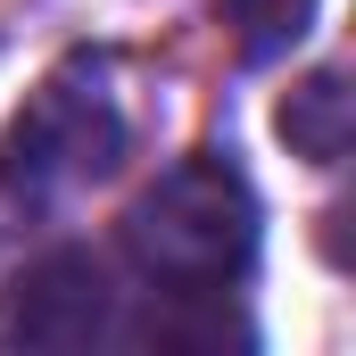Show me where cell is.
Masks as SVG:
<instances>
[{
  "instance_id": "obj_1",
  "label": "cell",
  "mask_w": 356,
  "mask_h": 356,
  "mask_svg": "<svg viewBox=\"0 0 356 356\" xmlns=\"http://www.w3.org/2000/svg\"><path fill=\"white\" fill-rule=\"evenodd\" d=\"M266 241V207L232 149H191L124 207V257L166 298H224L241 290Z\"/></svg>"
},
{
  "instance_id": "obj_2",
  "label": "cell",
  "mask_w": 356,
  "mask_h": 356,
  "mask_svg": "<svg viewBox=\"0 0 356 356\" xmlns=\"http://www.w3.org/2000/svg\"><path fill=\"white\" fill-rule=\"evenodd\" d=\"M116 158H124V108L108 91V67L99 58H67L25 99V116L8 124V141H0V191H17L25 207H42V199H67L83 182L116 175Z\"/></svg>"
},
{
  "instance_id": "obj_3",
  "label": "cell",
  "mask_w": 356,
  "mask_h": 356,
  "mask_svg": "<svg viewBox=\"0 0 356 356\" xmlns=\"http://www.w3.org/2000/svg\"><path fill=\"white\" fill-rule=\"evenodd\" d=\"M116 332V282L91 249H50L8 282L0 340L8 348H91Z\"/></svg>"
},
{
  "instance_id": "obj_4",
  "label": "cell",
  "mask_w": 356,
  "mask_h": 356,
  "mask_svg": "<svg viewBox=\"0 0 356 356\" xmlns=\"http://www.w3.org/2000/svg\"><path fill=\"white\" fill-rule=\"evenodd\" d=\"M273 133H282L307 166H340V158H348V133H356L348 75H307V83H290V99L273 108Z\"/></svg>"
},
{
  "instance_id": "obj_5",
  "label": "cell",
  "mask_w": 356,
  "mask_h": 356,
  "mask_svg": "<svg viewBox=\"0 0 356 356\" xmlns=\"http://www.w3.org/2000/svg\"><path fill=\"white\" fill-rule=\"evenodd\" d=\"M315 8H323V0H224V17H232L249 67H266V58H282L290 42H307Z\"/></svg>"
}]
</instances>
